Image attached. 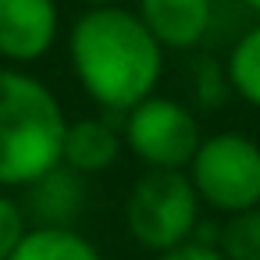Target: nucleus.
Masks as SVG:
<instances>
[{"instance_id":"nucleus-1","label":"nucleus","mask_w":260,"mask_h":260,"mask_svg":"<svg viewBox=\"0 0 260 260\" xmlns=\"http://www.w3.org/2000/svg\"><path fill=\"white\" fill-rule=\"evenodd\" d=\"M68 68L100 114L121 118L153 96L164 79L168 50L125 4L86 8L68 29Z\"/></svg>"},{"instance_id":"nucleus-16","label":"nucleus","mask_w":260,"mask_h":260,"mask_svg":"<svg viewBox=\"0 0 260 260\" xmlns=\"http://www.w3.org/2000/svg\"><path fill=\"white\" fill-rule=\"evenodd\" d=\"M86 8H111V4H125V0H79Z\"/></svg>"},{"instance_id":"nucleus-4","label":"nucleus","mask_w":260,"mask_h":260,"mask_svg":"<svg viewBox=\"0 0 260 260\" xmlns=\"http://www.w3.org/2000/svg\"><path fill=\"white\" fill-rule=\"evenodd\" d=\"M185 175L200 203L221 217L260 207V143L246 132L203 136Z\"/></svg>"},{"instance_id":"nucleus-6","label":"nucleus","mask_w":260,"mask_h":260,"mask_svg":"<svg viewBox=\"0 0 260 260\" xmlns=\"http://www.w3.org/2000/svg\"><path fill=\"white\" fill-rule=\"evenodd\" d=\"M61 40L57 0H0V61L29 68L43 61Z\"/></svg>"},{"instance_id":"nucleus-14","label":"nucleus","mask_w":260,"mask_h":260,"mask_svg":"<svg viewBox=\"0 0 260 260\" xmlns=\"http://www.w3.org/2000/svg\"><path fill=\"white\" fill-rule=\"evenodd\" d=\"M196 96H200L203 107H221L232 96V86H228V75H224V64L221 61L203 57L196 64Z\"/></svg>"},{"instance_id":"nucleus-7","label":"nucleus","mask_w":260,"mask_h":260,"mask_svg":"<svg viewBox=\"0 0 260 260\" xmlns=\"http://www.w3.org/2000/svg\"><path fill=\"white\" fill-rule=\"evenodd\" d=\"M132 11L164 50H196L210 40L217 0H136Z\"/></svg>"},{"instance_id":"nucleus-15","label":"nucleus","mask_w":260,"mask_h":260,"mask_svg":"<svg viewBox=\"0 0 260 260\" xmlns=\"http://www.w3.org/2000/svg\"><path fill=\"white\" fill-rule=\"evenodd\" d=\"M157 260H224V256H221V249L214 242L192 239V242H182V246H175L168 253H157Z\"/></svg>"},{"instance_id":"nucleus-9","label":"nucleus","mask_w":260,"mask_h":260,"mask_svg":"<svg viewBox=\"0 0 260 260\" xmlns=\"http://www.w3.org/2000/svg\"><path fill=\"white\" fill-rule=\"evenodd\" d=\"M25 217L29 224H57V228H75V221L86 210V178L75 175L72 168L57 164L43 178H36L25 189Z\"/></svg>"},{"instance_id":"nucleus-5","label":"nucleus","mask_w":260,"mask_h":260,"mask_svg":"<svg viewBox=\"0 0 260 260\" xmlns=\"http://www.w3.org/2000/svg\"><path fill=\"white\" fill-rule=\"evenodd\" d=\"M125 150L146 168V171H185L203 132L196 114L164 93H153L139 100L132 111L118 118Z\"/></svg>"},{"instance_id":"nucleus-11","label":"nucleus","mask_w":260,"mask_h":260,"mask_svg":"<svg viewBox=\"0 0 260 260\" xmlns=\"http://www.w3.org/2000/svg\"><path fill=\"white\" fill-rule=\"evenodd\" d=\"M221 64H224L232 96H239L242 104L260 111V18H253L235 36V43L228 47V57Z\"/></svg>"},{"instance_id":"nucleus-10","label":"nucleus","mask_w":260,"mask_h":260,"mask_svg":"<svg viewBox=\"0 0 260 260\" xmlns=\"http://www.w3.org/2000/svg\"><path fill=\"white\" fill-rule=\"evenodd\" d=\"M11 260H104V253L79 228L29 224V232L22 235Z\"/></svg>"},{"instance_id":"nucleus-2","label":"nucleus","mask_w":260,"mask_h":260,"mask_svg":"<svg viewBox=\"0 0 260 260\" xmlns=\"http://www.w3.org/2000/svg\"><path fill=\"white\" fill-rule=\"evenodd\" d=\"M68 114L29 68L0 64V189H29L61 164Z\"/></svg>"},{"instance_id":"nucleus-3","label":"nucleus","mask_w":260,"mask_h":260,"mask_svg":"<svg viewBox=\"0 0 260 260\" xmlns=\"http://www.w3.org/2000/svg\"><path fill=\"white\" fill-rule=\"evenodd\" d=\"M203 224V203L185 171H143L125 200V228L136 246L168 253L192 242Z\"/></svg>"},{"instance_id":"nucleus-17","label":"nucleus","mask_w":260,"mask_h":260,"mask_svg":"<svg viewBox=\"0 0 260 260\" xmlns=\"http://www.w3.org/2000/svg\"><path fill=\"white\" fill-rule=\"evenodd\" d=\"M239 4H242V8H246L253 18H260V0H239Z\"/></svg>"},{"instance_id":"nucleus-8","label":"nucleus","mask_w":260,"mask_h":260,"mask_svg":"<svg viewBox=\"0 0 260 260\" xmlns=\"http://www.w3.org/2000/svg\"><path fill=\"white\" fill-rule=\"evenodd\" d=\"M125 153L121 143V125L111 114H86L68 121L64 128V146H61V164L72 168L82 178L104 175L118 164V157Z\"/></svg>"},{"instance_id":"nucleus-13","label":"nucleus","mask_w":260,"mask_h":260,"mask_svg":"<svg viewBox=\"0 0 260 260\" xmlns=\"http://www.w3.org/2000/svg\"><path fill=\"white\" fill-rule=\"evenodd\" d=\"M25 232H29V217L22 200H15L8 189H0V260H11Z\"/></svg>"},{"instance_id":"nucleus-12","label":"nucleus","mask_w":260,"mask_h":260,"mask_svg":"<svg viewBox=\"0 0 260 260\" xmlns=\"http://www.w3.org/2000/svg\"><path fill=\"white\" fill-rule=\"evenodd\" d=\"M214 246L224 260H260V207L228 214L214 232Z\"/></svg>"}]
</instances>
